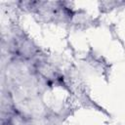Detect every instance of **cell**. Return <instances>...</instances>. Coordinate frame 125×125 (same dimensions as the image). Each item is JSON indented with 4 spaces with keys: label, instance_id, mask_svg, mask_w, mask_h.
I'll return each mask as SVG.
<instances>
[]
</instances>
